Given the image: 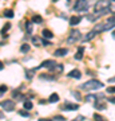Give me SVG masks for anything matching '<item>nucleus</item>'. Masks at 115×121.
I'll return each mask as SVG.
<instances>
[{
	"label": "nucleus",
	"instance_id": "b1692460",
	"mask_svg": "<svg viewBox=\"0 0 115 121\" xmlns=\"http://www.w3.org/2000/svg\"><path fill=\"white\" fill-rule=\"evenodd\" d=\"M106 91L107 93H110V94H115V86H108Z\"/></svg>",
	"mask_w": 115,
	"mask_h": 121
},
{
	"label": "nucleus",
	"instance_id": "58836bf2",
	"mask_svg": "<svg viewBox=\"0 0 115 121\" xmlns=\"http://www.w3.org/2000/svg\"><path fill=\"white\" fill-rule=\"evenodd\" d=\"M52 1H58V0H52Z\"/></svg>",
	"mask_w": 115,
	"mask_h": 121
},
{
	"label": "nucleus",
	"instance_id": "aec40b11",
	"mask_svg": "<svg viewBox=\"0 0 115 121\" xmlns=\"http://www.w3.org/2000/svg\"><path fill=\"white\" fill-rule=\"evenodd\" d=\"M32 106H34V105H32V102H31V101H26V102L23 104V108L26 109V110H30V109H32Z\"/></svg>",
	"mask_w": 115,
	"mask_h": 121
},
{
	"label": "nucleus",
	"instance_id": "7c9ffc66",
	"mask_svg": "<svg viewBox=\"0 0 115 121\" xmlns=\"http://www.w3.org/2000/svg\"><path fill=\"white\" fill-rule=\"evenodd\" d=\"M3 91H7V86H0V93L1 94H4Z\"/></svg>",
	"mask_w": 115,
	"mask_h": 121
},
{
	"label": "nucleus",
	"instance_id": "39448f33",
	"mask_svg": "<svg viewBox=\"0 0 115 121\" xmlns=\"http://www.w3.org/2000/svg\"><path fill=\"white\" fill-rule=\"evenodd\" d=\"M80 39V31L79 30H71V34H70V36L67 38V43L68 44H72V43H75V42H78Z\"/></svg>",
	"mask_w": 115,
	"mask_h": 121
},
{
	"label": "nucleus",
	"instance_id": "4468645a",
	"mask_svg": "<svg viewBox=\"0 0 115 121\" xmlns=\"http://www.w3.org/2000/svg\"><path fill=\"white\" fill-rule=\"evenodd\" d=\"M68 77H71V78H76V79H79V78L82 77V73L79 71V70H72V71H70V73H68Z\"/></svg>",
	"mask_w": 115,
	"mask_h": 121
},
{
	"label": "nucleus",
	"instance_id": "0eeeda50",
	"mask_svg": "<svg viewBox=\"0 0 115 121\" xmlns=\"http://www.w3.org/2000/svg\"><path fill=\"white\" fill-rule=\"evenodd\" d=\"M55 66H56L55 60L48 59V60H44V62H42L39 67H46V69H52V67H55Z\"/></svg>",
	"mask_w": 115,
	"mask_h": 121
},
{
	"label": "nucleus",
	"instance_id": "e433bc0d",
	"mask_svg": "<svg viewBox=\"0 0 115 121\" xmlns=\"http://www.w3.org/2000/svg\"><path fill=\"white\" fill-rule=\"evenodd\" d=\"M112 38L115 39V31H114V32H112Z\"/></svg>",
	"mask_w": 115,
	"mask_h": 121
},
{
	"label": "nucleus",
	"instance_id": "20e7f679",
	"mask_svg": "<svg viewBox=\"0 0 115 121\" xmlns=\"http://www.w3.org/2000/svg\"><path fill=\"white\" fill-rule=\"evenodd\" d=\"M110 1L108 0H99L98 3L95 4V13L100 12V11H106V9H110Z\"/></svg>",
	"mask_w": 115,
	"mask_h": 121
},
{
	"label": "nucleus",
	"instance_id": "a878e982",
	"mask_svg": "<svg viewBox=\"0 0 115 121\" xmlns=\"http://www.w3.org/2000/svg\"><path fill=\"white\" fill-rule=\"evenodd\" d=\"M35 74V71L34 70H27L26 71V75H27V78H32V75Z\"/></svg>",
	"mask_w": 115,
	"mask_h": 121
},
{
	"label": "nucleus",
	"instance_id": "393cba45",
	"mask_svg": "<svg viewBox=\"0 0 115 121\" xmlns=\"http://www.w3.org/2000/svg\"><path fill=\"white\" fill-rule=\"evenodd\" d=\"M19 114H20V116H23V117H30L28 112H27V110H23V109H21V110H19Z\"/></svg>",
	"mask_w": 115,
	"mask_h": 121
},
{
	"label": "nucleus",
	"instance_id": "7ed1b4c3",
	"mask_svg": "<svg viewBox=\"0 0 115 121\" xmlns=\"http://www.w3.org/2000/svg\"><path fill=\"white\" fill-rule=\"evenodd\" d=\"M74 11L76 12H87L88 11V1L87 0H76L74 4Z\"/></svg>",
	"mask_w": 115,
	"mask_h": 121
},
{
	"label": "nucleus",
	"instance_id": "f3484780",
	"mask_svg": "<svg viewBox=\"0 0 115 121\" xmlns=\"http://www.w3.org/2000/svg\"><path fill=\"white\" fill-rule=\"evenodd\" d=\"M94 108L96 109V110H104V109H106V105L102 104V102H98V101H96V102L94 104Z\"/></svg>",
	"mask_w": 115,
	"mask_h": 121
},
{
	"label": "nucleus",
	"instance_id": "4c0bfd02",
	"mask_svg": "<svg viewBox=\"0 0 115 121\" xmlns=\"http://www.w3.org/2000/svg\"><path fill=\"white\" fill-rule=\"evenodd\" d=\"M0 118H3V113L0 112Z\"/></svg>",
	"mask_w": 115,
	"mask_h": 121
},
{
	"label": "nucleus",
	"instance_id": "6e6552de",
	"mask_svg": "<svg viewBox=\"0 0 115 121\" xmlns=\"http://www.w3.org/2000/svg\"><path fill=\"white\" fill-rule=\"evenodd\" d=\"M79 108L78 104H71V102H66V104L62 106V110H76Z\"/></svg>",
	"mask_w": 115,
	"mask_h": 121
},
{
	"label": "nucleus",
	"instance_id": "423d86ee",
	"mask_svg": "<svg viewBox=\"0 0 115 121\" xmlns=\"http://www.w3.org/2000/svg\"><path fill=\"white\" fill-rule=\"evenodd\" d=\"M0 106L4 109L5 112H12L13 109H15V102H13L12 99H4V101H1Z\"/></svg>",
	"mask_w": 115,
	"mask_h": 121
},
{
	"label": "nucleus",
	"instance_id": "dca6fc26",
	"mask_svg": "<svg viewBox=\"0 0 115 121\" xmlns=\"http://www.w3.org/2000/svg\"><path fill=\"white\" fill-rule=\"evenodd\" d=\"M58 101H59V95L56 94V93H52V94L50 95V98H48V102H51V104L58 102Z\"/></svg>",
	"mask_w": 115,
	"mask_h": 121
},
{
	"label": "nucleus",
	"instance_id": "2f4dec72",
	"mask_svg": "<svg viewBox=\"0 0 115 121\" xmlns=\"http://www.w3.org/2000/svg\"><path fill=\"white\" fill-rule=\"evenodd\" d=\"M108 102H111V104H115V97H108Z\"/></svg>",
	"mask_w": 115,
	"mask_h": 121
},
{
	"label": "nucleus",
	"instance_id": "ea45409f",
	"mask_svg": "<svg viewBox=\"0 0 115 121\" xmlns=\"http://www.w3.org/2000/svg\"><path fill=\"white\" fill-rule=\"evenodd\" d=\"M112 1H115V0H112Z\"/></svg>",
	"mask_w": 115,
	"mask_h": 121
},
{
	"label": "nucleus",
	"instance_id": "c756f323",
	"mask_svg": "<svg viewBox=\"0 0 115 121\" xmlns=\"http://www.w3.org/2000/svg\"><path fill=\"white\" fill-rule=\"evenodd\" d=\"M27 32H28V34H31V32H32V28H31V23H27Z\"/></svg>",
	"mask_w": 115,
	"mask_h": 121
},
{
	"label": "nucleus",
	"instance_id": "9d476101",
	"mask_svg": "<svg viewBox=\"0 0 115 121\" xmlns=\"http://www.w3.org/2000/svg\"><path fill=\"white\" fill-rule=\"evenodd\" d=\"M68 54V50L67 48H58V50H55V52H54V55L55 56H64V55H67Z\"/></svg>",
	"mask_w": 115,
	"mask_h": 121
},
{
	"label": "nucleus",
	"instance_id": "9b49d317",
	"mask_svg": "<svg viewBox=\"0 0 115 121\" xmlns=\"http://www.w3.org/2000/svg\"><path fill=\"white\" fill-rule=\"evenodd\" d=\"M42 35L44 39H52L54 38V34H52V31H50L48 28H44V30L42 31Z\"/></svg>",
	"mask_w": 115,
	"mask_h": 121
},
{
	"label": "nucleus",
	"instance_id": "72a5a7b5",
	"mask_svg": "<svg viewBox=\"0 0 115 121\" xmlns=\"http://www.w3.org/2000/svg\"><path fill=\"white\" fill-rule=\"evenodd\" d=\"M39 121H54L52 118H40Z\"/></svg>",
	"mask_w": 115,
	"mask_h": 121
},
{
	"label": "nucleus",
	"instance_id": "cd10ccee",
	"mask_svg": "<svg viewBox=\"0 0 115 121\" xmlns=\"http://www.w3.org/2000/svg\"><path fill=\"white\" fill-rule=\"evenodd\" d=\"M9 27H11V26H9V23H7V24L4 26V28L1 30V34H5V32H7V31L9 30Z\"/></svg>",
	"mask_w": 115,
	"mask_h": 121
},
{
	"label": "nucleus",
	"instance_id": "473e14b6",
	"mask_svg": "<svg viewBox=\"0 0 115 121\" xmlns=\"http://www.w3.org/2000/svg\"><path fill=\"white\" fill-rule=\"evenodd\" d=\"M82 120H84V117H83V116H79L78 118H75L74 121H82Z\"/></svg>",
	"mask_w": 115,
	"mask_h": 121
},
{
	"label": "nucleus",
	"instance_id": "ddd939ff",
	"mask_svg": "<svg viewBox=\"0 0 115 121\" xmlns=\"http://www.w3.org/2000/svg\"><path fill=\"white\" fill-rule=\"evenodd\" d=\"M83 54H84V47H79L78 48V51H76V54H75V59L82 60L83 59Z\"/></svg>",
	"mask_w": 115,
	"mask_h": 121
},
{
	"label": "nucleus",
	"instance_id": "5701e85b",
	"mask_svg": "<svg viewBox=\"0 0 115 121\" xmlns=\"http://www.w3.org/2000/svg\"><path fill=\"white\" fill-rule=\"evenodd\" d=\"M32 43H34L35 46H40V44H42L40 42H39V38H38V36H34V38H32Z\"/></svg>",
	"mask_w": 115,
	"mask_h": 121
},
{
	"label": "nucleus",
	"instance_id": "c9c22d12",
	"mask_svg": "<svg viewBox=\"0 0 115 121\" xmlns=\"http://www.w3.org/2000/svg\"><path fill=\"white\" fill-rule=\"evenodd\" d=\"M3 67H4V65H3V63H1V62H0V70L3 69Z\"/></svg>",
	"mask_w": 115,
	"mask_h": 121
},
{
	"label": "nucleus",
	"instance_id": "f03ea898",
	"mask_svg": "<svg viewBox=\"0 0 115 121\" xmlns=\"http://www.w3.org/2000/svg\"><path fill=\"white\" fill-rule=\"evenodd\" d=\"M103 87V82L98 81V79H90L86 83L82 85V89L84 90H98V89H102Z\"/></svg>",
	"mask_w": 115,
	"mask_h": 121
},
{
	"label": "nucleus",
	"instance_id": "1a4fd4ad",
	"mask_svg": "<svg viewBox=\"0 0 115 121\" xmlns=\"http://www.w3.org/2000/svg\"><path fill=\"white\" fill-rule=\"evenodd\" d=\"M96 35H98V31H96V30L94 28V30L90 31L88 34H87V35L84 36V42H88V40H91V39H94L95 36H96Z\"/></svg>",
	"mask_w": 115,
	"mask_h": 121
},
{
	"label": "nucleus",
	"instance_id": "f704fd0d",
	"mask_svg": "<svg viewBox=\"0 0 115 121\" xmlns=\"http://www.w3.org/2000/svg\"><path fill=\"white\" fill-rule=\"evenodd\" d=\"M108 82H115V77L110 78V79H108Z\"/></svg>",
	"mask_w": 115,
	"mask_h": 121
},
{
	"label": "nucleus",
	"instance_id": "f8f14e48",
	"mask_svg": "<svg viewBox=\"0 0 115 121\" xmlns=\"http://www.w3.org/2000/svg\"><path fill=\"white\" fill-rule=\"evenodd\" d=\"M82 22V16H71L70 17V24L71 26H76Z\"/></svg>",
	"mask_w": 115,
	"mask_h": 121
},
{
	"label": "nucleus",
	"instance_id": "6ab92c4d",
	"mask_svg": "<svg viewBox=\"0 0 115 121\" xmlns=\"http://www.w3.org/2000/svg\"><path fill=\"white\" fill-rule=\"evenodd\" d=\"M30 44H27V43H24V44H21V47H20V52H23V54H27V52L30 51Z\"/></svg>",
	"mask_w": 115,
	"mask_h": 121
},
{
	"label": "nucleus",
	"instance_id": "bb28decb",
	"mask_svg": "<svg viewBox=\"0 0 115 121\" xmlns=\"http://www.w3.org/2000/svg\"><path fill=\"white\" fill-rule=\"evenodd\" d=\"M72 95H74V97H75V98L78 99V101H80V99H82V95L79 94L78 91H72Z\"/></svg>",
	"mask_w": 115,
	"mask_h": 121
},
{
	"label": "nucleus",
	"instance_id": "a211bd4d",
	"mask_svg": "<svg viewBox=\"0 0 115 121\" xmlns=\"http://www.w3.org/2000/svg\"><path fill=\"white\" fill-rule=\"evenodd\" d=\"M3 15H4V17H8V19H11V17H13V11L12 9H4V12H3Z\"/></svg>",
	"mask_w": 115,
	"mask_h": 121
},
{
	"label": "nucleus",
	"instance_id": "4be33fe9",
	"mask_svg": "<svg viewBox=\"0 0 115 121\" xmlns=\"http://www.w3.org/2000/svg\"><path fill=\"white\" fill-rule=\"evenodd\" d=\"M94 120L95 121H107L102 114H94Z\"/></svg>",
	"mask_w": 115,
	"mask_h": 121
},
{
	"label": "nucleus",
	"instance_id": "412c9836",
	"mask_svg": "<svg viewBox=\"0 0 115 121\" xmlns=\"http://www.w3.org/2000/svg\"><path fill=\"white\" fill-rule=\"evenodd\" d=\"M32 22L39 24V23L43 22V19H42V16H39V15H34V16H32Z\"/></svg>",
	"mask_w": 115,
	"mask_h": 121
},
{
	"label": "nucleus",
	"instance_id": "c85d7f7f",
	"mask_svg": "<svg viewBox=\"0 0 115 121\" xmlns=\"http://www.w3.org/2000/svg\"><path fill=\"white\" fill-rule=\"evenodd\" d=\"M54 120H56V121H64L66 118H64L63 116H55V118H54Z\"/></svg>",
	"mask_w": 115,
	"mask_h": 121
},
{
	"label": "nucleus",
	"instance_id": "2eb2a0df",
	"mask_svg": "<svg viewBox=\"0 0 115 121\" xmlns=\"http://www.w3.org/2000/svg\"><path fill=\"white\" fill-rule=\"evenodd\" d=\"M39 78L40 79H44V81H55V77L54 75H48V74H40Z\"/></svg>",
	"mask_w": 115,
	"mask_h": 121
},
{
	"label": "nucleus",
	"instance_id": "f257e3e1",
	"mask_svg": "<svg viewBox=\"0 0 115 121\" xmlns=\"http://www.w3.org/2000/svg\"><path fill=\"white\" fill-rule=\"evenodd\" d=\"M115 27V16H110L106 19V22L100 23L98 26L95 27V30L98 32H102V31H108V30H112Z\"/></svg>",
	"mask_w": 115,
	"mask_h": 121
}]
</instances>
